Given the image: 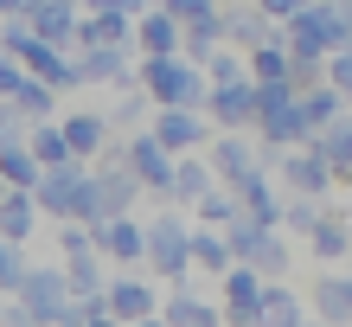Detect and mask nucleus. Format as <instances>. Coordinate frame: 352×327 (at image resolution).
Masks as SVG:
<instances>
[{
    "mask_svg": "<svg viewBox=\"0 0 352 327\" xmlns=\"http://www.w3.org/2000/svg\"><path fill=\"white\" fill-rule=\"evenodd\" d=\"M154 141L167 154H179V148H199L205 141V116L199 109H160V122H154Z\"/></svg>",
    "mask_w": 352,
    "mask_h": 327,
    "instance_id": "obj_5",
    "label": "nucleus"
},
{
    "mask_svg": "<svg viewBox=\"0 0 352 327\" xmlns=\"http://www.w3.org/2000/svg\"><path fill=\"white\" fill-rule=\"evenodd\" d=\"M71 7H77V0H71Z\"/></svg>",
    "mask_w": 352,
    "mask_h": 327,
    "instance_id": "obj_30",
    "label": "nucleus"
},
{
    "mask_svg": "<svg viewBox=\"0 0 352 327\" xmlns=\"http://www.w3.org/2000/svg\"><path fill=\"white\" fill-rule=\"evenodd\" d=\"M327 84H333L340 96H352V45H340V52H327Z\"/></svg>",
    "mask_w": 352,
    "mask_h": 327,
    "instance_id": "obj_21",
    "label": "nucleus"
},
{
    "mask_svg": "<svg viewBox=\"0 0 352 327\" xmlns=\"http://www.w3.org/2000/svg\"><path fill=\"white\" fill-rule=\"evenodd\" d=\"M141 77H148V96L160 109H199L205 103V77L192 71V58H179V52L173 58H148Z\"/></svg>",
    "mask_w": 352,
    "mask_h": 327,
    "instance_id": "obj_1",
    "label": "nucleus"
},
{
    "mask_svg": "<svg viewBox=\"0 0 352 327\" xmlns=\"http://www.w3.org/2000/svg\"><path fill=\"white\" fill-rule=\"evenodd\" d=\"M173 199H205V193H212V173H205L199 167V160H179V167H173V187H167Z\"/></svg>",
    "mask_w": 352,
    "mask_h": 327,
    "instance_id": "obj_17",
    "label": "nucleus"
},
{
    "mask_svg": "<svg viewBox=\"0 0 352 327\" xmlns=\"http://www.w3.org/2000/svg\"><path fill=\"white\" fill-rule=\"evenodd\" d=\"M250 173H263V160L250 154V141H218V187H243Z\"/></svg>",
    "mask_w": 352,
    "mask_h": 327,
    "instance_id": "obj_9",
    "label": "nucleus"
},
{
    "mask_svg": "<svg viewBox=\"0 0 352 327\" xmlns=\"http://www.w3.org/2000/svg\"><path fill=\"white\" fill-rule=\"evenodd\" d=\"M288 224H295V231H314V224H320V206H314V199H295V206H288Z\"/></svg>",
    "mask_w": 352,
    "mask_h": 327,
    "instance_id": "obj_24",
    "label": "nucleus"
},
{
    "mask_svg": "<svg viewBox=\"0 0 352 327\" xmlns=\"http://www.w3.org/2000/svg\"><path fill=\"white\" fill-rule=\"evenodd\" d=\"M0 282H7V289H13V282H26V263H19L7 244H0Z\"/></svg>",
    "mask_w": 352,
    "mask_h": 327,
    "instance_id": "obj_27",
    "label": "nucleus"
},
{
    "mask_svg": "<svg viewBox=\"0 0 352 327\" xmlns=\"http://www.w3.org/2000/svg\"><path fill=\"white\" fill-rule=\"evenodd\" d=\"M102 302H109V308H116L122 321H141V315H148V302H154V295L141 289V282H116V289L102 295Z\"/></svg>",
    "mask_w": 352,
    "mask_h": 327,
    "instance_id": "obj_16",
    "label": "nucleus"
},
{
    "mask_svg": "<svg viewBox=\"0 0 352 327\" xmlns=\"http://www.w3.org/2000/svg\"><path fill=\"white\" fill-rule=\"evenodd\" d=\"M13 141H19V116L0 103V148H13Z\"/></svg>",
    "mask_w": 352,
    "mask_h": 327,
    "instance_id": "obj_28",
    "label": "nucleus"
},
{
    "mask_svg": "<svg viewBox=\"0 0 352 327\" xmlns=\"http://www.w3.org/2000/svg\"><path fill=\"white\" fill-rule=\"evenodd\" d=\"M141 52L148 58H173L179 52V19H167V13H141Z\"/></svg>",
    "mask_w": 352,
    "mask_h": 327,
    "instance_id": "obj_10",
    "label": "nucleus"
},
{
    "mask_svg": "<svg viewBox=\"0 0 352 327\" xmlns=\"http://www.w3.org/2000/svg\"><path fill=\"white\" fill-rule=\"evenodd\" d=\"M160 13H167V19H179V26H186V19L212 13V0H167V7H160Z\"/></svg>",
    "mask_w": 352,
    "mask_h": 327,
    "instance_id": "obj_25",
    "label": "nucleus"
},
{
    "mask_svg": "<svg viewBox=\"0 0 352 327\" xmlns=\"http://www.w3.org/2000/svg\"><path fill=\"white\" fill-rule=\"evenodd\" d=\"M314 308L327 327H352V276H320L314 282Z\"/></svg>",
    "mask_w": 352,
    "mask_h": 327,
    "instance_id": "obj_7",
    "label": "nucleus"
},
{
    "mask_svg": "<svg viewBox=\"0 0 352 327\" xmlns=\"http://www.w3.org/2000/svg\"><path fill=\"white\" fill-rule=\"evenodd\" d=\"M19 84H26V71H19V58H0V96H13Z\"/></svg>",
    "mask_w": 352,
    "mask_h": 327,
    "instance_id": "obj_26",
    "label": "nucleus"
},
{
    "mask_svg": "<svg viewBox=\"0 0 352 327\" xmlns=\"http://www.w3.org/2000/svg\"><path fill=\"white\" fill-rule=\"evenodd\" d=\"M282 173H288V193L295 199H320L327 187H333V167L320 160V148H295L282 160Z\"/></svg>",
    "mask_w": 352,
    "mask_h": 327,
    "instance_id": "obj_2",
    "label": "nucleus"
},
{
    "mask_svg": "<svg viewBox=\"0 0 352 327\" xmlns=\"http://www.w3.org/2000/svg\"><path fill=\"white\" fill-rule=\"evenodd\" d=\"M32 148H38V160H45V167L71 160V148H65V129H38V135H32Z\"/></svg>",
    "mask_w": 352,
    "mask_h": 327,
    "instance_id": "obj_22",
    "label": "nucleus"
},
{
    "mask_svg": "<svg viewBox=\"0 0 352 327\" xmlns=\"http://www.w3.org/2000/svg\"><path fill=\"white\" fill-rule=\"evenodd\" d=\"M7 7H19V0H0V13H7Z\"/></svg>",
    "mask_w": 352,
    "mask_h": 327,
    "instance_id": "obj_29",
    "label": "nucleus"
},
{
    "mask_svg": "<svg viewBox=\"0 0 352 327\" xmlns=\"http://www.w3.org/2000/svg\"><path fill=\"white\" fill-rule=\"evenodd\" d=\"M256 315H263V327H301V302L282 289V282H269V289L256 295Z\"/></svg>",
    "mask_w": 352,
    "mask_h": 327,
    "instance_id": "obj_11",
    "label": "nucleus"
},
{
    "mask_svg": "<svg viewBox=\"0 0 352 327\" xmlns=\"http://www.w3.org/2000/svg\"><path fill=\"white\" fill-rule=\"evenodd\" d=\"M102 141H109V122H102V116H71L65 122V148L71 154H96Z\"/></svg>",
    "mask_w": 352,
    "mask_h": 327,
    "instance_id": "obj_14",
    "label": "nucleus"
},
{
    "mask_svg": "<svg viewBox=\"0 0 352 327\" xmlns=\"http://www.w3.org/2000/svg\"><path fill=\"white\" fill-rule=\"evenodd\" d=\"M186 251H192V263H205V270H231V244H224V238H212V231H199L192 244H186Z\"/></svg>",
    "mask_w": 352,
    "mask_h": 327,
    "instance_id": "obj_18",
    "label": "nucleus"
},
{
    "mask_svg": "<svg viewBox=\"0 0 352 327\" xmlns=\"http://www.w3.org/2000/svg\"><path fill=\"white\" fill-rule=\"evenodd\" d=\"M307 244H314V257L333 263V257H346V251H352V231H346V218H340V212H320V224L307 231Z\"/></svg>",
    "mask_w": 352,
    "mask_h": 327,
    "instance_id": "obj_12",
    "label": "nucleus"
},
{
    "mask_svg": "<svg viewBox=\"0 0 352 327\" xmlns=\"http://www.w3.org/2000/svg\"><path fill=\"white\" fill-rule=\"evenodd\" d=\"M167 327H218V315L205 308L199 295H179L173 308H167Z\"/></svg>",
    "mask_w": 352,
    "mask_h": 327,
    "instance_id": "obj_19",
    "label": "nucleus"
},
{
    "mask_svg": "<svg viewBox=\"0 0 352 327\" xmlns=\"http://www.w3.org/2000/svg\"><path fill=\"white\" fill-rule=\"evenodd\" d=\"M224 39H237V45H263V39H269V13L263 7H231V13H224Z\"/></svg>",
    "mask_w": 352,
    "mask_h": 327,
    "instance_id": "obj_13",
    "label": "nucleus"
},
{
    "mask_svg": "<svg viewBox=\"0 0 352 327\" xmlns=\"http://www.w3.org/2000/svg\"><path fill=\"white\" fill-rule=\"evenodd\" d=\"M96 244L109 257H141V251H148V231H135L129 218H116V224H102V231H96Z\"/></svg>",
    "mask_w": 352,
    "mask_h": 327,
    "instance_id": "obj_15",
    "label": "nucleus"
},
{
    "mask_svg": "<svg viewBox=\"0 0 352 327\" xmlns=\"http://www.w3.org/2000/svg\"><path fill=\"white\" fill-rule=\"evenodd\" d=\"M320 327H327V321H320Z\"/></svg>",
    "mask_w": 352,
    "mask_h": 327,
    "instance_id": "obj_31",
    "label": "nucleus"
},
{
    "mask_svg": "<svg viewBox=\"0 0 352 327\" xmlns=\"http://www.w3.org/2000/svg\"><path fill=\"white\" fill-rule=\"evenodd\" d=\"M26 315L32 321H58L65 315V276H52V270L26 276Z\"/></svg>",
    "mask_w": 352,
    "mask_h": 327,
    "instance_id": "obj_8",
    "label": "nucleus"
},
{
    "mask_svg": "<svg viewBox=\"0 0 352 327\" xmlns=\"http://www.w3.org/2000/svg\"><path fill=\"white\" fill-rule=\"evenodd\" d=\"M129 167H135V180H141V187H160V193L173 187V160H167V148H160L154 135H141L135 148H129Z\"/></svg>",
    "mask_w": 352,
    "mask_h": 327,
    "instance_id": "obj_6",
    "label": "nucleus"
},
{
    "mask_svg": "<svg viewBox=\"0 0 352 327\" xmlns=\"http://www.w3.org/2000/svg\"><path fill=\"white\" fill-rule=\"evenodd\" d=\"M186 244H192V238H186V224H179V218H160L154 231H148V251H154V270H167V276H179L186 263H192V251H186Z\"/></svg>",
    "mask_w": 352,
    "mask_h": 327,
    "instance_id": "obj_4",
    "label": "nucleus"
},
{
    "mask_svg": "<svg viewBox=\"0 0 352 327\" xmlns=\"http://www.w3.org/2000/svg\"><path fill=\"white\" fill-rule=\"evenodd\" d=\"M0 231H7V238H26L32 231V199H7V206H0Z\"/></svg>",
    "mask_w": 352,
    "mask_h": 327,
    "instance_id": "obj_20",
    "label": "nucleus"
},
{
    "mask_svg": "<svg viewBox=\"0 0 352 327\" xmlns=\"http://www.w3.org/2000/svg\"><path fill=\"white\" fill-rule=\"evenodd\" d=\"M199 212L212 218V224H237V206L224 199V187H212V193H205V199H199Z\"/></svg>",
    "mask_w": 352,
    "mask_h": 327,
    "instance_id": "obj_23",
    "label": "nucleus"
},
{
    "mask_svg": "<svg viewBox=\"0 0 352 327\" xmlns=\"http://www.w3.org/2000/svg\"><path fill=\"white\" fill-rule=\"evenodd\" d=\"M205 103H212V116L224 122V129H243V122H256V84H218V90H205Z\"/></svg>",
    "mask_w": 352,
    "mask_h": 327,
    "instance_id": "obj_3",
    "label": "nucleus"
}]
</instances>
